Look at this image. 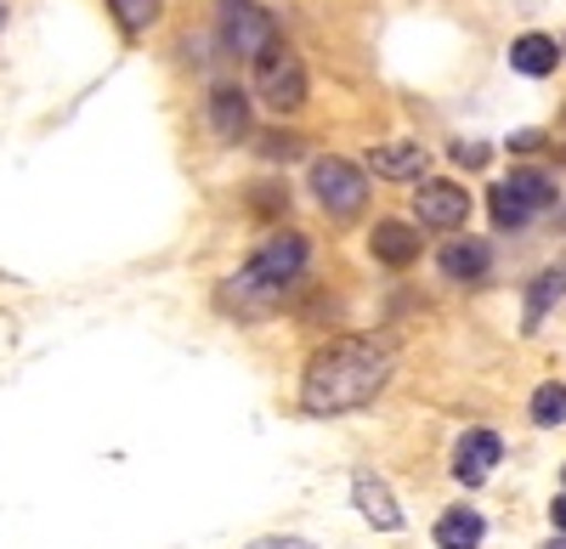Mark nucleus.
<instances>
[{
    "instance_id": "1",
    "label": "nucleus",
    "mask_w": 566,
    "mask_h": 549,
    "mask_svg": "<svg viewBox=\"0 0 566 549\" xmlns=\"http://www.w3.org/2000/svg\"><path fill=\"white\" fill-rule=\"evenodd\" d=\"M386 380H391V351L380 340H363V335L328 340L312 351L306 374H301V408L317 420L352 414V408H368L380 397Z\"/></svg>"
},
{
    "instance_id": "2",
    "label": "nucleus",
    "mask_w": 566,
    "mask_h": 549,
    "mask_svg": "<svg viewBox=\"0 0 566 549\" xmlns=\"http://www.w3.org/2000/svg\"><path fill=\"white\" fill-rule=\"evenodd\" d=\"M306 255H312V244H306L301 233L266 239V244L221 284V295H216L221 312H232V317H266V312H277L283 295H290V284L306 272Z\"/></svg>"
},
{
    "instance_id": "3",
    "label": "nucleus",
    "mask_w": 566,
    "mask_h": 549,
    "mask_svg": "<svg viewBox=\"0 0 566 549\" xmlns=\"http://www.w3.org/2000/svg\"><path fill=\"white\" fill-rule=\"evenodd\" d=\"M250 80H255V97H261L272 114L306 108V63H301V52H295V45L283 40V34L250 63Z\"/></svg>"
},
{
    "instance_id": "4",
    "label": "nucleus",
    "mask_w": 566,
    "mask_h": 549,
    "mask_svg": "<svg viewBox=\"0 0 566 549\" xmlns=\"http://www.w3.org/2000/svg\"><path fill=\"white\" fill-rule=\"evenodd\" d=\"M312 199L323 204V215L352 221V215H363V204H368V176H363L352 159H317V165H312Z\"/></svg>"
},
{
    "instance_id": "5",
    "label": "nucleus",
    "mask_w": 566,
    "mask_h": 549,
    "mask_svg": "<svg viewBox=\"0 0 566 549\" xmlns=\"http://www.w3.org/2000/svg\"><path fill=\"white\" fill-rule=\"evenodd\" d=\"M216 18H221V40H227V52L232 57H244L255 63L266 45L277 40V23L266 7H255V0H216Z\"/></svg>"
},
{
    "instance_id": "6",
    "label": "nucleus",
    "mask_w": 566,
    "mask_h": 549,
    "mask_svg": "<svg viewBox=\"0 0 566 549\" xmlns=\"http://www.w3.org/2000/svg\"><path fill=\"white\" fill-rule=\"evenodd\" d=\"M419 226H437V233H459L464 215H470V193L459 181H419V199H413Z\"/></svg>"
},
{
    "instance_id": "7",
    "label": "nucleus",
    "mask_w": 566,
    "mask_h": 549,
    "mask_svg": "<svg viewBox=\"0 0 566 549\" xmlns=\"http://www.w3.org/2000/svg\"><path fill=\"white\" fill-rule=\"evenodd\" d=\"M499 460H504V442H499V431H464L459 442H453V476L464 482V487H482L493 471H499Z\"/></svg>"
},
{
    "instance_id": "8",
    "label": "nucleus",
    "mask_w": 566,
    "mask_h": 549,
    "mask_svg": "<svg viewBox=\"0 0 566 549\" xmlns=\"http://www.w3.org/2000/svg\"><path fill=\"white\" fill-rule=\"evenodd\" d=\"M352 505H357V516H363L368 527H380V532H402V505H397V493H391L380 476L357 471V476H352Z\"/></svg>"
},
{
    "instance_id": "9",
    "label": "nucleus",
    "mask_w": 566,
    "mask_h": 549,
    "mask_svg": "<svg viewBox=\"0 0 566 549\" xmlns=\"http://www.w3.org/2000/svg\"><path fill=\"white\" fill-rule=\"evenodd\" d=\"M210 125H216L221 142H250L255 119H250V97L239 85H216L210 91Z\"/></svg>"
},
{
    "instance_id": "10",
    "label": "nucleus",
    "mask_w": 566,
    "mask_h": 549,
    "mask_svg": "<svg viewBox=\"0 0 566 549\" xmlns=\"http://www.w3.org/2000/svg\"><path fill=\"white\" fill-rule=\"evenodd\" d=\"M368 250H374V261L380 266H413L419 261V226H408V221H380L368 233Z\"/></svg>"
},
{
    "instance_id": "11",
    "label": "nucleus",
    "mask_w": 566,
    "mask_h": 549,
    "mask_svg": "<svg viewBox=\"0 0 566 549\" xmlns=\"http://www.w3.org/2000/svg\"><path fill=\"white\" fill-rule=\"evenodd\" d=\"M424 165H431V154H424L419 142H380V148H368V170L386 176V181H419Z\"/></svg>"
},
{
    "instance_id": "12",
    "label": "nucleus",
    "mask_w": 566,
    "mask_h": 549,
    "mask_svg": "<svg viewBox=\"0 0 566 549\" xmlns=\"http://www.w3.org/2000/svg\"><path fill=\"white\" fill-rule=\"evenodd\" d=\"M488 266H493V250H488L482 239H453V244H442V272H448L453 284L488 278Z\"/></svg>"
},
{
    "instance_id": "13",
    "label": "nucleus",
    "mask_w": 566,
    "mask_h": 549,
    "mask_svg": "<svg viewBox=\"0 0 566 549\" xmlns=\"http://www.w3.org/2000/svg\"><path fill=\"white\" fill-rule=\"evenodd\" d=\"M560 295H566V261H555V266H544L538 278L527 284V312H522V329L533 335L544 317H549V306H560Z\"/></svg>"
},
{
    "instance_id": "14",
    "label": "nucleus",
    "mask_w": 566,
    "mask_h": 549,
    "mask_svg": "<svg viewBox=\"0 0 566 549\" xmlns=\"http://www.w3.org/2000/svg\"><path fill=\"white\" fill-rule=\"evenodd\" d=\"M555 63H560V45H555V34H522V40L510 45V68H515V74H527V80L555 74Z\"/></svg>"
},
{
    "instance_id": "15",
    "label": "nucleus",
    "mask_w": 566,
    "mask_h": 549,
    "mask_svg": "<svg viewBox=\"0 0 566 549\" xmlns=\"http://www.w3.org/2000/svg\"><path fill=\"white\" fill-rule=\"evenodd\" d=\"M499 188L522 204L527 215H538V210H549L555 204V176H544V170H510Z\"/></svg>"
},
{
    "instance_id": "16",
    "label": "nucleus",
    "mask_w": 566,
    "mask_h": 549,
    "mask_svg": "<svg viewBox=\"0 0 566 549\" xmlns=\"http://www.w3.org/2000/svg\"><path fill=\"white\" fill-rule=\"evenodd\" d=\"M482 538H488V521H482V510H448L442 521H437V549H482Z\"/></svg>"
},
{
    "instance_id": "17",
    "label": "nucleus",
    "mask_w": 566,
    "mask_h": 549,
    "mask_svg": "<svg viewBox=\"0 0 566 549\" xmlns=\"http://www.w3.org/2000/svg\"><path fill=\"white\" fill-rule=\"evenodd\" d=\"M108 12H114V23L130 34V40H142L154 23H159V12H165V0H108Z\"/></svg>"
},
{
    "instance_id": "18",
    "label": "nucleus",
    "mask_w": 566,
    "mask_h": 549,
    "mask_svg": "<svg viewBox=\"0 0 566 549\" xmlns=\"http://www.w3.org/2000/svg\"><path fill=\"white\" fill-rule=\"evenodd\" d=\"M527 414H533V425H560V420H566V386H560V380L538 386V391H533V408H527Z\"/></svg>"
},
{
    "instance_id": "19",
    "label": "nucleus",
    "mask_w": 566,
    "mask_h": 549,
    "mask_svg": "<svg viewBox=\"0 0 566 549\" xmlns=\"http://www.w3.org/2000/svg\"><path fill=\"white\" fill-rule=\"evenodd\" d=\"M488 210H493V221L504 226V233H515V226H527V221H533V215H527L522 204H515L504 188H493V193H488Z\"/></svg>"
},
{
    "instance_id": "20",
    "label": "nucleus",
    "mask_w": 566,
    "mask_h": 549,
    "mask_svg": "<svg viewBox=\"0 0 566 549\" xmlns=\"http://www.w3.org/2000/svg\"><path fill=\"white\" fill-rule=\"evenodd\" d=\"M453 159H459L464 170H482V165H488V142H453Z\"/></svg>"
},
{
    "instance_id": "21",
    "label": "nucleus",
    "mask_w": 566,
    "mask_h": 549,
    "mask_svg": "<svg viewBox=\"0 0 566 549\" xmlns=\"http://www.w3.org/2000/svg\"><path fill=\"white\" fill-rule=\"evenodd\" d=\"M244 549H317V543H306V538H255Z\"/></svg>"
},
{
    "instance_id": "22",
    "label": "nucleus",
    "mask_w": 566,
    "mask_h": 549,
    "mask_svg": "<svg viewBox=\"0 0 566 549\" xmlns=\"http://www.w3.org/2000/svg\"><path fill=\"white\" fill-rule=\"evenodd\" d=\"M266 159H295V142H290V136H266Z\"/></svg>"
},
{
    "instance_id": "23",
    "label": "nucleus",
    "mask_w": 566,
    "mask_h": 549,
    "mask_svg": "<svg viewBox=\"0 0 566 549\" xmlns=\"http://www.w3.org/2000/svg\"><path fill=\"white\" fill-rule=\"evenodd\" d=\"M549 521H555V532H566V493H560L555 505H549Z\"/></svg>"
},
{
    "instance_id": "24",
    "label": "nucleus",
    "mask_w": 566,
    "mask_h": 549,
    "mask_svg": "<svg viewBox=\"0 0 566 549\" xmlns=\"http://www.w3.org/2000/svg\"><path fill=\"white\" fill-rule=\"evenodd\" d=\"M549 549H566V543H549Z\"/></svg>"
},
{
    "instance_id": "25",
    "label": "nucleus",
    "mask_w": 566,
    "mask_h": 549,
    "mask_svg": "<svg viewBox=\"0 0 566 549\" xmlns=\"http://www.w3.org/2000/svg\"><path fill=\"white\" fill-rule=\"evenodd\" d=\"M560 125H566V108H560Z\"/></svg>"
}]
</instances>
